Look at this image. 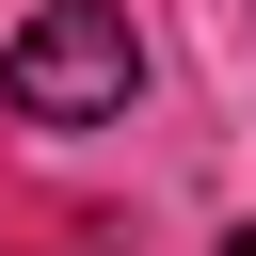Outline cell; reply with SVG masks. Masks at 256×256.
Segmentation results:
<instances>
[{
  "mask_svg": "<svg viewBox=\"0 0 256 256\" xmlns=\"http://www.w3.org/2000/svg\"><path fill=\"white\" fill-rule=\"evenodd\" d=\"M0 96H16V128H112V112L144 96L128 0H48V16L0 48Z\"/></svg>",
  "mask_w": 256,
  "mask_h": 256,
  "instance_id": "cell-1",
  "label": "cell"
},
{
  "mask_svg": "<svg viewBox=\"0 0 256 256\" xmlns=\"http://www.w3.org/2000/svg\"><path fill=\"white\" fill-rule=\"evenodd\" d=\"M224 256H256V240H224Z\"/></svg>",
  "mask_w": 256,
  "mask_h": 256,
  "instance_id": "cell-2",
  "label": "cell"
}]
</instances>
